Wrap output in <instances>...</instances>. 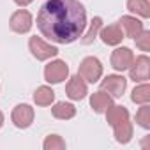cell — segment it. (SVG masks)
I'll list each match as a JSON object with an SVG mask.
<instances>
[{
	"instance_id": "2",
	"label": "cell",
	"mask_w": 150,
	"mask_h": 150,
	"mask_svg": "<svg viewBox=\"0 0 150 150\" xmlns=\"http://www.w3.org/2000/svg\"><path fill=\"white\" fill-rule=\"evenodd\" d=\"M104 113H106L108 124L115 131V139L118 143H124V145L129 143L132 139V124H131V117H129L127 108L111 104V106H108V110Z\"/></svg>"
},
{
	"instance_id": "12",
	"label": "cell",
	"mask_w": 150,
	"mask_h": 150,
	"mask_svg": "<svg viewBox=\"0 0 150 150\" xmlns=\"http://www.w3.org/2000/svg\"><path fill=\"white\" fill-rule=\"evenodd\" d=\"M118 27L122 28L124 35L129 37V39H136V37L145 30V28H143V23H141L139 20L132 18V16H122V18L118 20Z\"/></svg>"
},
{
	"instance_id": "19",
	"label": "cell",
	"mask_w": 150,
	"mask_h": 150,
	"mask_svg": "<svg viewBox=\"0 0 150 150\" xmlns=\"http://www.w3.org/2000/svg\"><path fill=\"white\" fill-rule=\"evenodd\" d=\"M131 99H132V103H136V104H146V103L150 101V87H148L146 83L136 87V88L132 90Z\"/></svg>"
},
{
	"instance_id": "13",
	"label": "cell",
	"mask_w": 150,
	"mask_h": 150,
	"mask_svg": "<svg viewBox=\"0 0 150 150\" xmlns=\"http://www.w3.org/2000/svg\"><path fill=\"white\" fill-rule=\"evenodd\" d=\"M99 32H101L103 42L108 44V46H117V44H120L122 39H124V32H122V28L118 27V23L110 25V27H104V28H101Z\"/></svg>"
},
{
	"instance_id": "17",
	"label": "cell",
	"mask_w": 150,
	"mask_h": 150,
	"mask_svg": "<svg viewBox=\"0 0 150 150\" xmlns=\"http://www.w3.org/2000/svg\"><path fill=\"white\" fill-rule=\"evenodd\" d=\"M127 9L141 18L150 16V2L148 0H127Z\"/></svg>"
},
{
	"instance_id": "16",
	"label": "cell",
	"mask_w": 150,
	"mask_h": 150,
	"mask_svg": "<svg viewBox=\"0 0 150 150\" xmlns=\"http://www.w3.org/2000/svg\"><path fill=\"white\" fill-rule=\"evenodd\" d=\"M34 101L37 106H50L55 101V92L50 87H39L34 94Z\"/></svg>"
},
{
	"instance_id": "4",
	"label": "cell",
	"mask_w": 150,
	"mask_h": 150,
	"mask_svg": "<svg viewBox=\"0 0 150 150\" xmlns=\"http://www.w3.org/2000/svg\"><path fill=\"white\" fill-rule=\"evenodd\" d=\"M69 76V67L64 60H53L44 67V80L48 83H62Z\"/></svg>"
},
{
	"instance_id": "14",
	"label": "cell",
	"mask_w": 150,
	"mask_h": 150,
	"mask_svg": "<svg viewBox=\"0 0 150 150\" xmlns=\"http://www.w3.org/2000/svg\"><path fill=\"white\" fill-rule=\"evenodd\" d=\"M111 104H113L111 96L106 94L104 90H99V92L92 94V97H90V106L96 113H104L108 110V106H111Z\"/></svg>"
},
{
	"instance_id": "21",
	"label": "cell",
	"mask_w": 150,
	"mask_h": 150,
	"mask_svg": "<svg viewBox=\"0 0 150 150\" xmlns=\"http://www.w3.org/2000/svg\"><path fill=\"white\" fill-rule=\"evenodd\" d=\"M136 122L143 129H150V108L146 104H141V108L136 113Z\"/></svg>"
},
{
	"instance_id": "9",
	"label": "cell",
	"mask_w": 150,
	"mask_h": 150,
	"mask_svg": "<svg viewBox=\"0 0 150 150\" xmlns=\"http://www.w3.org/2000/svg\"><path fill=\"white\" fill-rule=\"evenodd\" d=\"M65 94H67V97L72 99V101H80V99H83V97L88 94L87 81L80 76V74H76V76H72V78H69L67 87H65Z\"/></svg>"
},
{
	"instance_id": "20",
	"label": "cell",
	"mask_w": 150,
	"mask_h": 150,
	"mask_svg": "<svg viewBox=\"0 0 150 150\" xmlns=\"http://www.w3.org/2000/svg\"><path fill=\"white\" fill-rule=\"evenodd\" d=\"M44 150H64L65 148V141L62 139V136L58 134H51L44 139Z\"/></svg>"
},
{
	"instance_id": "1",
	"label": "cell",
	"mask_w": 150,
	"mask_h": 150,
	"mask_svg": "<svg viewBox=\"0 0 150 150\" xmlns=\"http://www.w3.org/2000/svg\"><path fill=\"white\" fill-rule=\"evenodd\" d=\"M87 27V11L80 0H46L37 13L39 32L58 44H71Z\"/></svg>"
},
{
	"instance_id": "10",
	"label": "cell",
	"mask_w": 150,
	"mask_h": 150,
	"mask_svg": "<svg viewBox=\"0 0 150 150\" xmlns=\"http://www.w3.org/2000/svg\"><path fill=\"white\" fill-rule=\"evenodd\" d=\"M13 124L20 129H27L32 125L34 122V110L28 106V104H18L14 110H13Z\"/></svg>"
},
{
	"instance_id": "7",
	"label": "cell",
	"mask_w": 150,
	"mask_h": 150,
	"mask_svg": "<svg viewBox=\"0 0 150 150\" xmlns=\"http://www.w3.org/2000/svg\"><path fill=\"white\" fill-rule=\"evenodd\" d=\"M129 74H131V80L134 81H146L150 74V58L146 55H141L136 60H132L129 67Z\"/></svg>"
},
{
	"instance_id": "18",
	"label": "cell",
	"mask_w": 150,
	"mask_h": 150,
	"mask_svg": "<svg viewBox=\"0 0 150 150\" xmlns=\"http://www.w3.org/2000/svg\"><path fill=\"white\" fill-rule=\"evenodd\" d=\"M101 28H103V20H101L99 16H96V18L92 20V23H90L88 32L81 37V42H83V44H92L94 39L99 35V30H101Z\"/></svg>"
},
{
	"instance_id": "5",
	"label": "cell",
	"mask_w": 150,
	"mask_h": 150,
	"mask_svg": "<svg viewBox=\"0 0 150 150\" xmlns=\"http://www.w3.org/2000/svg\"><path fill=\"white\" fill-rule=\"evenodd\" d=\"M28 50H30V53H32L37 60H48V58H51V57H55V55L58 53V50H57L55 46L44 42V41H42L41 37H37V35L30 37V41H28Z\"/></svg>"
},
{
	"instance_id": "8",
	"label": "cell",
	"mask_w": 150,
	"mask_h": 150,
	"mask_svg": "<svg viewBox=\"0 0 150 150\" xmlns=\"http://www.w3.org/2000/svg\"><path fill=\"white\" fill-rule=\"evenodd\" d=\"M11 30L16 34H27L32 28V14L25 9H20L16 13H13L11 20H9Z\"/></svg>"
},
{
	"instance_id": "22",
	"label": "cell",
	"mask_w": 150,
	"mask_h": 150,
	"mask_svg": "<svg viewBox=\"0 0 150 150\" xmlns=\"http://www.w3.org/2000/svg\"><path fill=\"white\" fill-rule=\"evenodd\" d=\"M134 41H136V46H138L141 51H148V50H150V32H148V30H143Z\"/></svg>"
},
{
	"instance_id": "15",
	"label": "cell",
	"mask_w": 150,
	"mask_h": 150,
	"mask_svg": "<svg viewBox=\"0 0 150 150\" xmlns=\"http://www.w3.org/2000/svg\"><path fill=\"white\" fill-rule=\"evenodd\" d=\"M51 113L58 120H69V118H72L74 115H76V108H74L72 104H69V103H57L51 108Z\"/></svg>"
},
{
	"instance_id": "6",
	"label": "cell",
	"mask_w": 150,
	"mask_h": 150,
	"mask_svg": "<svg viewBox=\"0 0 150 150\" xmlns=\"http://www.w3.org/2000/svg\"><path fill=\"white\" fill-rule=\"evenodd\" d=\"M127 88V80L124 76H118V74H111V76H106L101 81V90H104L106 94H110L111 97H120Z\"/></svg>"
},
{
	"instance_id": "23",
	"label": "cell",
	"mask_w": 150,
	"mask_h": 150,
	"mask_svg": "<svg viewBox=\"0 0 150 150\" xmlns=\"http://www.w3.org/2000/svg\"><path fill=\"white\" fill-rule=\"evenodd\" d=\"M14 2L18 4V6H21V7H25V6H28V4H32L34 0H14Z\"/></svg>"
},
{
	"instance_id": "3",
	"label": "cell",
	"mask_w": 150,
	"mask_h": 150,
	"mask_svg": "<svg viewBox=\"0 0 150 150\" xmlns=\"http://www.w3.org/2000/svg\"><path fill=\"white\" fill-rule=\"evenodd\" d=\"M78 74H80L85 81H88V83L99 81V78L103 76V65H101L99 58H96V57H87V58H83L81 64H80Z\"/></svg>"
},
{
	"instance_id": "11",
	"label": "cell",
	"mask_w": 150,
	"mask_h": 150,
	"mask_svg": "<svg viewBox=\"0 0 150 150\" xmlns=\"http://www.w3.org/2000/svg\"><path fill=\"white\" fill-rule=\"evenodd\" d=\"M134 60V53L129 48H117L111 53V67L115 71H125L131 67Z\"/></svg>"
},
{
	"instance_id": "24",
	"label": "cell",
	"mask_w": 150,
	"mask_h": 150,
	"mask_svg": "<svg viewBox=\"0 0 150 150\" xmlns=\"http://www.w3.org/2000/svg\"><path fill=\"white\" fill-rule=\"evenodd\" d=\"M2 124H4V113L0 111V127H2Z\"/></svg>"
}]
</instances>
